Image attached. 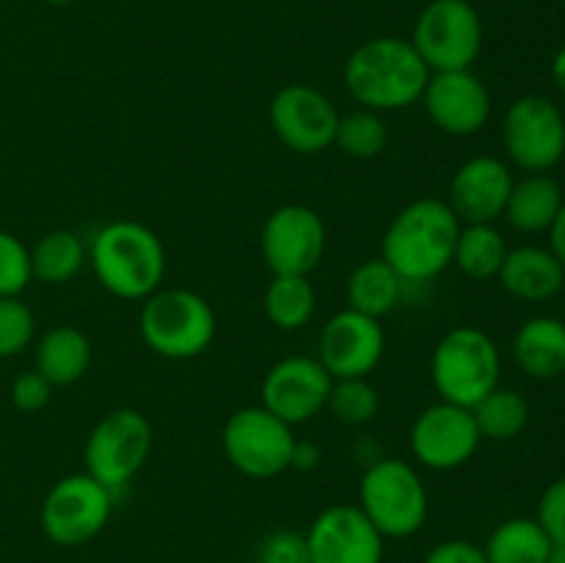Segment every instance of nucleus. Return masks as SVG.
I'll list each match as a JSON object with an SVG mask.
<instances>
[{"label":"nucleus","instance_id":"nucleus-23","mask_svg":"<svg viewBox=\"0 0 565 563\" xmlns=\"http://www.w3.org/2000/svg\"><path fill=\"white\" fill-rule=\"evenodd\" d=\"M565 196L555 177L550 174H524L513 182V191L505 204L508 224L524 235H539L550 232L552 221L561 213Z\"/></svg>","mask_w":565,"mask_h":563},{"label":"nucleus","instance_id":"nucleus-12","mask_svg":"<svg viewBox=\"0 0 565 563\" xmlns=\"http://www.w3.org/2000/svg\"><path fill=\"white\" fill-rule=\"evenodd\" d=\"M326 224L307 204H281L265 219L259 252L274 276H309L326 254Z\"/></svg>","mask_w":565,"mask_h":563},{"label":"nucleus","instance_id":"nucleus-22","mask_svg":"<svg viewBox=\"0 0 565 563\" xmlns=\"http://www.w3.org/2000/svg\"><path fill=\"white\" fill-rule=\"evenodd\" d=\"M36 368L53 386L77 384L92 368V340L77 326L61 323L36 342Z\"/></svg>","mask_w":565,"mask_h":563},{"label":"nucleus","instance_id":"nucleus-41","mask_svg":"<svg viewBox=\"0 0 565 563\" xmlns=\"http://www.w3.org/2000/svg\"><path fill=\"white\" fill-rule=\"evenodd\" d=\"M546 563H565V544H552Z\"/></svg>","mask_w":565,"mask_h":563},{"label":"nucleus","instance_id":"nucleus-16","mask_svg":"<svg viewBox=\"0 0 565 563\" xmlns=\"http://www.w3.org/2000/svg\"><path fill=\"white\" fill-rule=\"evenodd\" d=\"M419 99L436 130L447 136H478L491 119V92L472 70L430 72Z\"/></svg>","mask_w":565,"mask_h":563},{"label":"nucleus","instance_id":"nucleus-5","mask_svg":"<svg viewBox=\"0 0 565 563\" xmlns=\"http://www.w3.org/2000/svg\"><path fill=\"white\" fill-rule=\"evenodd\" d=\"M356 506L384 539H408L428 522L430 497L414 464L384 456L364 467Z\"/></svg>","mask_w":565,"mask_h":563},{"label":"nucleus","instance_id":"nucleus-7","mask_svg":"<svg viewBox=\"0 0 565 563\" xmlns=\"http://www.w3.org/2000/svg\"><path fill=\"white\" fill-rule=\"evenodd\" d=\"M408 42L430 72L472 70L483 50V20L469 0H430Z\"/></svg>","mask_w":565,"mask_h":563},{"label":"nucleus","instance_id":"nucleus-15","mask_svg":"<svg viewBox=\"0 0 565 563\" xmlns=\"http://www.w3.org/2000/svg\"><path fill=\"white\" fill-rule=\"evenodd\" d=\"M334 379L318 357H285L263 379V406L287 425H301L326 412Z\"/></svg>","mask_w":565,"mask_h":563},{"label":"nucleus","instance_id":"nucleus-27","mask_svg":"<svg viewBox=\"0 0 565 563\" xmlns=\"http://www.w3.org/2000/svg\"><path fill=\"white\" fill-rule=\"evenodd\" d=\"M508 257V241L494 224H461L452 265L469 279H494Z\"/></svg>","mask_w":565,"mask_h":563},{"label":"nucleus","instance_id":"nucleus-24","mask_svg":"<svg viewBox=\"0 0 565 563\" xmlns=\"http://www.w3.org/2000/svg\"><path fill=\"white\" fill-rule=\"evenodd\" d=\"M406 282L381 257L364 259L348 279V307L370 318H384L401 304Z\"/></svg>","mask_w":565,"mask_h":563},{"label":"nucleus","instance_id":"nucleus-13","mask_svg":"<svg viewBox=\"0 0 565 563\" xmlns=\"http://www.w3.org/2000/svg\"><path fill=\"white\" fill-rule=\"evenodd\" d=\"M480 442L483 436L475 423L472 408L447 401L425 406L408 431L412 456L417 458V464L436 472H450L472 461Z\"/></svg>","mask_w":565,"mask_h":563},{"label":"nucleus","instance_id":"nucleus-42","mask_svg":"<svg viewBox=\"0 0 565 563\" xmlns=\"http://www.w3.org/2000/svg\"><path fill=\"white\" fill-rule=\"evenodd\" d=\"M42 3H50V6H70V3H75V0H42Z\"/></svg>","mask_w":565,"mask_h":563},{"label":"nucleus","instance_id":"nucleus-14","mask_svg":"<svg viewBox=\"0 0 565 563\" xmlns=\"http://www.w3.org/2000/svg\"><path fill=\"white\" fill-rule=\"evenodd\" d=\"M274 136L298 155H318L334 144L340 110L320 88L287 83L274 94L268 108Z\"/></svg>","mask_w":565,"mask_h":563},{"label":"nucleus","instance_id":"nucleus-35","mask_svg":"<svg viewBox=\"0 0 565 563\" xmlns=\"http://www.w3.org/2000/svg\"><path fill=\"white\" fill-rule=\"evenodd\" d=\"M541 528L552 539V544H565V475L552 480L539 500V513H535Z\"/></svg>","mask_w":565,"mask_h":563},{"label":"nucleus","instance_id":"nucleus-11","mask_svg":"<svg viewBox=\"0 0 565 563\" xmlns=\"http://www.w3.org/2000/svg\"><path fill=\"white\" fill-rule=\"evenodd\" d=\"M114 513V491L88 472L55 480L39 508L44 535L58 546H83L97 539Z\"/></svg>","mask_w":565,"mask_h":563},{"label":"nucleus","instance_id":"nucleus-25","mask_svg":"<svg viewBox=\"0 0 565 563\" xmlns=\"http://www.w3.org/2000/svg\"><path fill=\"white\" fill-rule=\"evenodd\" d=\"M88 248L72 230H50L31 246L33 279L42 285H66L83 270Z\"/></svg>","mask_w":565,"mask_h":563},{"label":"nucleus","instance_id":"nucleus-3","mask_svg":"<svg viewBox=\"0 0 565 563\" xmlns=\"http://www.w3.org/2000/svg\"><path fill=\"white\" fill-rule=\"evenodd\" d=\"M88 263L110 296L143 301L163 285L166 246L141 221H110L94 232Z\"/></svg>","mask_w":565,"mask_h":563},{"label":"nucleus","instance_id":"nucleus-10","mask_svg":"<svg viewBox=\"0 0 565 563\" xmlns=\"http://www.w3.org/2000/svg\"><path fill=\"white\" fill-rule=\"evenodd\" d=\"M502 147L524 174H550L565 158V116L546 94H524L502 116Z\"/></svg>","mask_w":565,"mask_h":563},{"label":"nucleus","instance_id":"nucleus-9","mask_svg":"<svg viewBox=\"0 0 565 563\" xmlns=\"http://www.w3.org/2000/svg\"><path fill=\"white\" fill-rule=\"evenodd\" d=\"M221 447L232 467L254 480H270L290 469L296 434L292 425L270 414L268 408L243 406L230 414L221 434Z\"/></svg>","mask_w":565,"mask_h":563},{"label":"nucleus","instance_id":"nucleus-32","mask_svg":"<svg viewBox=\"0 0 565 563\" xmlns=\"http://www.w3.org/2000/svg\"><path fill=\"white\" fill-rule=\"evenodd\" d=\"M36 337V315L22 298H0V359L17 357Z\"/></svg>","mask_w":565,"mask_h":563},{"label":"nucleus","instance_id":"nucleus-34","mask_svg":"<svg viewBox=\"0 0 565 563\" xmlns=\"http://www.w3.org/2000/svg\"><path fill=\"white\" fill-rule=\"evenodd\" d=\"M254 563H312L307 533L292 528H279L265 535L257 546Z\"/></svg>","mask_w":565,"mask_h":563},{"label":"nucleus","instance_id":"nucleus-28","mask_svg":"<svg viewBox=\"0 0 565 563\" xmlns=\"http://www.w3.org/2000/svg\"><path fill=\"white\" fill-rule=\"evenodd\" d=\"M318 293L309 276H274L265 290V318L279 331H298L315 318Z\"/></svg>","mask_w":565,"mask_h":563},{"label":"nucleus","instance_id":"nucleus-18","mask_svg":"<svg viewBox=\"0 0 565 563\" xmlns=\"http://www.w3.org/2000/svg\"><path fill=\"white\" fill-rule=\"evenodd\" d=\"M384 535L359 506H329L307 530L312 563H384Z\"/></svg>","mask_w":565,"mask_h":563},{"label":"nucleus","instance_id":"nucleus-8","mask_svg":"<svg viewBox=\"0 0 565 563\" xmlns=\"http://www.w3.org/2000/svg\"><path fill=\"white\" fill-rule=\"evenodd\" d=\"M154 431L138 408H114L88 434L83 458L86 472L108 491H121L147 464Z\"/></svg>","mask_w":565,"mask_h":563},{"label":"nucleus","instance_id":"nucleus-4","mask_svg":"<svg viewBox=\"0 0 565 563\" xmlns=\"http://www.w3.org/2000/svg\"><path fill=\"white\" fill-rule=\"evenodd\" d=\"M138 331L152 353L163 359L202 357L215 340L218 318L213 304L188 287H160L143 298Z\"/></svg>","mask_w":565,"mask_h":563},{"label":"nucleus","instance_id":"nucleus-33","mask_svg":"<svg viewBox=\"0 0 565 563\" xmlns=\"http://www.w3.org/2000/svg\"><path fill=\"white\" fill-rule=\"evenodd\" d=\"M31 282V248L14 232L0 230V298H20Z\"/></svg>","mask_w":565,"mask_h":563},{"label":"nucleus","instance_id":"nucleus-20","mask_svg":"<svg viewBox=\"0 0 565 563\" xmlns=\"http://www.w3.org/2000/svg\"><path fill=\"white\" fill-rule=\"evenodd\" d=\"M497 279L508 296L527 304H541L563 293L565 268L550 246H519L508 248V257Z\"/></svg>","mask_w":565,"mask_h":563},{"label":"nucleus","instance_id":"nucleus-19","mask_svg":"<svg viewBox=\"0 0 565 563\" xmlns=\"http://www.w3.org/2000/svg\"><path fill=\"white\" fill-rule=\"evenodd\" d=\"M513 182L516 180L505 160L494 155H475L450 177L445 202L461 224H494L505 213Z\"/></svg>","mask_w":565,"mask_h":563},{"label":"nucleus","instance_id":"nucleus-39","mask_svg":"<svg viewBox=\"0 0 565 563\" xmlns=\"http://www.w3.org/2000/svg\"><path fill=\"white\" fill-rule=\"evenodd\" d=\"M546 235H550L552 254L561 259L563 268H565V202H563L561 213H557V219L552 221V226H550V232H546Z\"/></svg>","mask_w":565,"mask_h":563},{"label":"nucleus","instance_id":"nucleus-36","mask_svg":"<svg viewBox=\"0 0 565 563\" xmlns=\"http://www.w3.org/2000/svg\"><path fill=\"white\" fill-rule=\"evenodd\" d=\"M50 397H53V384L39 370L20 373L14 379V384H11V403H14V408H20L25 414L42 412L50 403Z\"/></svg>","mask_w":565,"mask_h":563},{"label":"nucleus","instance_id":"nucleus-31","mask_svg":"<svg viewBox=\"0 0 565 563\" xmlns=\"http://www.w3.org/2000/svg\"><path fill=\"white\" fill-rule=\"evenodd\" d=\"M326 408L342 425H367L379 417L381 395L367 379H334Z\"/></svg>","mask_w":565,"mask_h":563},{"label":"nucleus","instance_id":"nucleus-37","mask_svg":"<svg viewBox=\"0 0 565 563\" xmlns=\"http://www.w3.org/2000/svg\"><path fill=\"white\" fill-rule=\"evenodd\" d=\"M423 563H489L483 546L467 539H447L425 555Z\"/></svg>","mask_w":565,"mask_h":563},{"label":"nucleus","instance_id":"nucleus-1","mask_svg":"<svg viewBox=\"0 0 565 563\" xmlns=\"http://www.w3.org/2000/svg\"><path fill=\"white\" fill-rule=\"evenodd\" d=\"M461 221L445 199H414L386 226L381 259L403 282H430L452 265Z\"/></svg>","mask_w":565,"mask_h":563},{"label":"nucleus","instance_id":"nucleus-2","mask_svg":"<svg viewBox=\"0 0 565 563\" xmlns=\"http://www.w3.org/2000/svg\"><path fill=\"white\" fill-rule=\"evenodd\" d=\"M430 70L403 36H375L359 44L345 61L342 81L359 108L403 110L425 92Z\"/></svg>","mask_w":565,"mask_h":563},{"label":"nucleus","instance_id":"nucleus-38","mask_svg":"<svg viewBox=\"0 0 565 563\" xmlns=\"http://www.w3.org/2000/svg\"><path fill=\"white\" fill-rule=\"evenodd\" d=\"M320 458H323V453H320V447L315 445V442H309V439L298 442L296 439V447H292V458H290V469H298V472H312V469L320 464Z\"/></svg>","mask_w":565,"mask_h":563},{"label":"nucleus","instance_id":"nucleus-6","mask_svg":"<svg viewBox=\"0 0 565 563\" xmlns=\"http://www.w3.org/2000/svg\"><path fill=\"white\" fill-rule=\"evenodd\" d=\"M502 359L497 342L475 326L447 331L430 357V381L439 401L472 408L500 386Z\"/></svg>","mask_w":565,"mask_h":563},{"label":"nucleus","instance_id":"nucleus-40","mask_svg":"<svg viewBox=\"0 0 565 563\" xmlns=\"http://www.w3.org/2000/svg\"><path fill=\"white\" fill-rule=\"evenodd\" d=\"M550 75H552V81H555V86L565 94V47L557 50L555 59H552Z\"/></svg>","mask_w":565,"mask_h":563},{"label":"nucleus","instance_id":"nucleus-26","mask_svg":"<svg viewBox=\"0 0 565 563\" xmlns=\"http://www.w3.org/2000/svg\"><path fill=\"white\" fill-rule=\"evenodd\" d=\"M552 539L535 517H513L497 524L486 539L489 563H546Z\"/></svg>","mask_w":565,"mask_h":563},{"label":"nucleus","instance_id":"nucleus-29","mask_svg":"<svg viewBox=\"0 0 565 563\" xmlns=\"http://www.w3.org/2000/svg\"><path fill=\"white\" fill-rule=\"evenodd\" d=\"M472 414L483 439L511 442L527 428L530 403L524 401L522 392L511 390V386H497L483 401L475 403Z\"/></svg>","mask_w":565,"mask_h":563},{"label":"nucleus","instance_id":"nucleus-17","mask_svg":"<svg viewBox=\"0 0 565 563\" xmlns=\"http://www.w3.org/2000/svg\"><path fill=\"white\" fill-rule=\"evenodd\" d=\"M386 351V331L379 318L342 309L323 326L318 340V362L331 379H367Z\"/></svg>","mask_w":565,"mask_h":563},{"label":"nucleus","instance_id":"nucleus-30","mask_svg":"<svg viewBox=\"0 0 565 563\" xmlns=\"http://www.w3.org/2000/svg\"><path fill=\"white\" fill-rule=\"evenodd\" d=\"M334 144L348 158H379L386 149V144H390V127H386L384 114L370 108H353L348 114H340Z\"/></svg>","mask_w":565,"mask_h":563},{"label":"nucleus","instance_id":"nucleus-21","mask_svg":"<svg viewBox=\"0 0 565 563\" xmlns=\"http://www.w3.org/2000/svg\"><path fill=\"white\" fill-rule=\"evenodd\" d=\"M513 359L527 379L552 381L565 373V320L535 315L513 337Z\"/></svg>","mask_w":565,"mask_h":563}]
</instances>
